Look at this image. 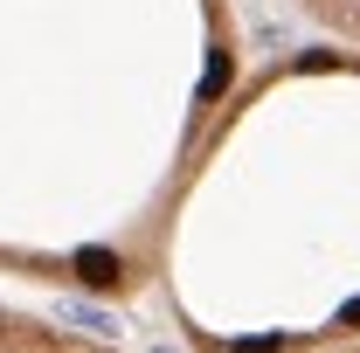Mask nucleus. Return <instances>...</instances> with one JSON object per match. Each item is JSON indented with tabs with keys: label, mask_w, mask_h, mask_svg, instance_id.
Segmentation results:
<instances>
[{
	"label": "nucleus",
	"mask_w": 360,
	"mask_h": 353,
	"mask_svg": "<svg viewBox=\"0 0 360 353\" xmlns=\"http://www.w3.org/2000/svg\"><path fill=\"white\" fill-rule=\"evenodd\" d=\"M305 353H360V347H305Z\"/></svg>",
	"instance_id": "7ed1b4c3"
},
{
	"label": "nucleus",
	"mask_w": 360,
	"mask_h": 353,
	"mask_svg": "<svg viewBox=\"0 0 360 353\" xmlns=\"http://www.w3.org/2000/svg\"><path fill=\"white\" fill-rule=\"evenodd\" d=\"M298 14H312L319 28H333L347 49H360V0H298Z\"/></svg>",
	"instance_id": "f03ea898"
},
{
	"label": "nucleus",
	"mask_w": 360,
	"mask_h": 353,
	"mask_svg": "<svg viewBox=\"0 0 360 353\" xmlns=\"http://www.w3.org/2000/svg\"><path fill=\"white\" fill-rule=\"evenodd\" d=\"M0 353H118L90 333H70V326H49V319H28V312L0 305Z\"/></svg>",
	"instance_id": "f257e3e1"
}]
</instances>
